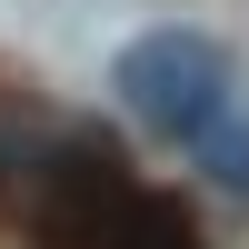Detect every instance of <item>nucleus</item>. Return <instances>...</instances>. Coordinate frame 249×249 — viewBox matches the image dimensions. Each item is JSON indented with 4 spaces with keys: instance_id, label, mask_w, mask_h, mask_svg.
I'll return each instance as SVG.
<instances>
[{
    "instance_id": "f03ea898",
    "label": "nucleus",
    "mask_w": 249,
    "mask_h": 249,
    "mask_svg": "<svg viewBox=\"0 0 249 249\" xmlns=\"http://www.w3.org/2000/svg\"><path fill=\"white\" fill-rule=\"evenodd\" d=\"M40 239H50V249H199V230L179 219V199L140 190V179L110 170L100 150H80L70 170H50Z\"/></svg>"
},
{
    "instance_id": "7ed1b4c3",
    "label": "nucleus",
    "mask_w": 249,
    "mask_h": 249,
    "mask_svg": "<svg viewBox=\"0 0 249 249\" xmlns=\"http://www.w3.org/2000/svg\"><path fill=\"white\" fill-rule=\"evenodd\" d=\"M0 210H10V150H0Z\"/></svg>"
},
{
    "instance_id": "f257e3e1",
    "label": "nucleus",
    "mask_w": 249,
    "mask_h": 249,
    "mask_svg": "<svg viewBox=\"0 0 249 249\" xmlns=\"http://www.w3.org/2000/svg\"><path fill=\"white\" fill-rule=\"evenodd\" d=\"M110 90H120V110H130L140 130L190 140V150H210V140L230 130V60L199 30H140L130 50L110 60Z\"/></svg>"
}]
</instances>
